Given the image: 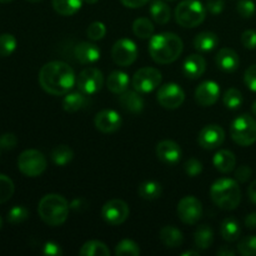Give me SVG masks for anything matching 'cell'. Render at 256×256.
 I'll list each match as a JSON object with an SVG mask.
<instances>
[{"label": "cell", "mask_w": 256, "mask_h": 256, "mask_svg": "<svg viewBox=\"0 0 256 256\" xmlns=\"http://www.w3.org/2000/svg\"><path fill=\"white\" fill-rule=\"evenodd\" d=\"M104 85V75L96 68H86L79 74L76 79V86L86 95H94Z\"/></svg>", "instance_id": "cell-10"}, {"label": "cell", "mask_w": 256, "mask_h": 256, "mask_svg": "<svg viewBox=\"0 0 256 256\" xmlns=\"http://www.w3.org/2000/svg\"><path fill=\"white\" fill-rule=\"evenodd\" d=\"M216 254L219 256H235V252L232 249H230L229 246H222L218 250Z\"/></svg>", "instance_id": "cell-53"}, {"label": "cell", "mask_w": 256, "mask_h": 256, "mask_svg": "<svg viewBox=\"0 0 256 256\" xmlns=\"http://www.w3.org/2000/svg\"><path fill=\"white\" fill-rule=\"evenodd\" d=\"M120 2L124 6L130 8V9H138V8L146 5L150 0H120Z\"/></svg>", "instance_id": "cell-50"}, {"label": "cell", "mask_w": 256, "mask_h": 256, "mask_svg": "<svg viewBox=\"0 0 256 256\" xmlns=\"http://www.w3.org/2000/svg\"><path fill=\"white\" fill-rule=\"evenodd\" d=\"M225 140V132L216 124H210L202 128L198 136V142L202 149L212 150L219 148Z\"/></svg>", "instance_id": "cell-14"}, {"label": "cell", "mask_w": 256, "mask_h": 256, "mask_svg": "<svg viewBox=\"0 0 256 256\" xmlns=\"http://www.w3.org/2000/svg\"><path fill=\"white\" fill-rule=\"evenodd\" d=\"M248 195H249V199L252 200V202L256 204V180H254L248 188Z\"/></svg>", "instance_id": "cell-52"}, {"label": "cell", "mask_w": 256, "mask_h": 256, "mask_svg": "<svg viewBox=\"0 0 256 256\" xmlns=\"http://www.w3.org/2000/svg\"><path fill=\"white\" fill-rule=\"evenodd\" d=\"M206 70V62L199 54H192L184 60L182 72L189 79H199Z\"/></svg>", "instance_id": "cell-19"}, {"label": "cell", "mask_w": 256, "mask_h": 256, "mask_svg": "<svg viewBox=\"0 0 256 256\" xmlns=\"http://www.w3.org/2000/svg\"><path fill=\"white\" fill-rule=\"evenodd\" d=\"M42 254L48 256H62V246L55 242H45L44 246H42Z\"/></svg>", "instance_id": "cell-47"}, {"label": "cell", "mask_w": 256, "mask_h": 256, "mask_svg": "<svg viewBox=\"0 0 256 256\" xmlns=\"http://www.w3.org/2000/svg\"><path fill=\"white\" fill-rule=\"evenodd\" d=\"M129 206L124 200L112 199L105 202L102 209V216L109 225L116 226L126 222L129 218Z\"/></svg>", "instance_id": "cell-12"}, {"label": "cell", "mask_w": 256, "mask_h": 256, "mask_svg": "<svg viewBox=\"0 0 256 256\" xmlns=\"http://www.w3.org/2000/svg\"><path fill=\"white\" fill-rule=\"evenodd\" d=\"M119 102L126 112L132 114H139L144 109V99L136 90H126L119 96Z\"/></svg>", "instance_id": "cell-20"}, {"label": "cell", "mask_w": 256, "mask_h": 256, "mask_svg": "<svg viewBox=\"0 0 256 256\" xmlns=\"http://www.w3.org/2000/svg\"><path fill=\"white\" fill-rule=\"evenodd\" d=\"M182 256H190V255H192V256H199V252H182Z\"/></svg>", "instance_id": "cell-54"}, {"label": "cell", "mask_w": 256, "mask_h": 256, "mask_svg": "<svg viewBox=\"0 0 256 256\" xmlns=\"http://www.w3.org/2000/svg\"><path fill=\"white\" fill-rule=\"evenodd\" d=\"M86 35L90 40H102L106 35V26L102 22H94L88 26Z\"/></svg>", "instance_id": "cell-41"}, {"label": "cell", "mask_w": 256, "mask_h": 256, "mask_svg": "<svg viewBox=\"0 0 256 256\" xmlns=\"http://www.w3.org/2000/svg\"><path fill=\"white\" fill-rule=\"evenodd\" d=\"M98 2L99 0H84V2H86V4H96Z\"/></svg>", "instance_id": "cell-55"}, {"label": "cell", "mask_w": 256, "mask_h": 256, "mask_svg": "<svg viewBox=\"0 0 256 256\" xmlns=\"http://www.w3.org/2000/svg\"><path fill=\"white\" fill-rule=\"evenodd\" d=\"M178 216L184 224L195 225L202 216V205L195 196H185L178 204Z\"/></svg>", "instance_id": "cell-13"}, {"label": "cell", "mask_w": 256, "mask_h": 256, "mask_svg": "<svg viewBox=\"0 0 256 256\" xmlns=\"http://www.w3.org/2000/svg\"><path fill=\"white\" fill-rule=\"evenodd\" d=\"M236 10L244 19L254 16L256 12V5L252 0H239L236 5Z\"/></svg>", "instance_id": "cell-42"}, {"label": "cell", "mask_w": 256, "mask_h": 256, "mask_svg": "<svg viewBox=\"0 0 256 256\" xmlns=\"http://www.w3.org/2000/svg\"><path fill=\"white\" fill-rule=\"evenodd\" d=\"M46 158L39 150L28 149L18 158V168L25 176H39L46 170Z\"/></svg>", "instance_id": "cell-7"}, {"label": "cell", "mask_w": 256, "mask_h": 256, "mask_svg": "<svg viewBox=\"0 0 256 256\" xmlns=\"http://www.w3.org/2000/svg\"><path fill=\"white\" fill-rule=\"evenodd\" d=\"M16 39L14 35L5 34L0 35V58L10 56L16 49Z\"/></svg>", "instance_id": "cell-38"}, {"label": "cell", "mask_w": 256, "mask_h": 256, "mask_svg": "<svg viewBox=\"0 0 256 256\" xmlns=\"http://www.w3.org/2000/svg\"><path fill=\"white\" fill-rule=\"evenodd\" d=\"M52 162L58 166H65L66 164H69L70 162L74 158V152L72 150V148L68 146V145H58L54 149L52 150V154H50Z\"/></svg>", "instance_id": "cell-31"}, {"label": "cell", "mask_w": 256, "mask_h": 256, "mask_svg": "<svg viewBox=\"0 0 256 256\" xmlns=\"http://www.w3.org/2000/svg\"><path fill=\"white\" fill-rule=\"evenodd\" d=\"M84 0H52V8L62 16H72L82 9Z\"/></svg>", "instance_id": "cell-29"}, {"label": "cell", "mask_w": 256, "mask_h": 256, "mask_svg": "<svg viewBox=\"0 0 256 256\" xmlns=\"http://www.w3.org/2000/svg\"><path fill=\"white\" fill-rule=\"evenodd\" d=\"M252 112H254V115L256 116V102H254V104H252Z\"/></svg>", "instance_id": "cell-56"}, {"label": "cell", "mask_w": 256, "mask_h": 256, "mask_svg": "<svg viewBox=\"0 0 256 256\" xmlns=\"http://www.w3.org/2000/svg\"><path fill=\"white\" fill-rule=\"evenodd\" d=\"M182 149L172 140H162L156 145V156L166 165H176L182 159Z\"/></svg>", "instance_id": "cell-17"}, {"label": "cell", "mask_w": 256, "mask_h": 256, "mask_svg": "<svg viewBox=\"0 0 256 256\" xmlns=\"http://www.w3.org/2000/svg\"><path fill=\"white\" fill-rule=\"evenodd\" d=\"M242 44L246 49H255L256 48V32L255 30H245L242 34Z\"/></svg>", "instance_id": "cell-46"}, {"label": "cell", "mask_w": 256, "mask_h": 256, "mask_svg": "<svg viewBox=\"0 0 256 256\" xmlns=\"http://www.w3.org/2000/svg\"><path fill=\"white\" fill-rule=\"evenodd\" d=\"M138 194L144 200H155L159 199L162 195V185L154 180H148L140 184L138 189Z\"/></svg>", "instance_id": "cell-34"}, {"label": "cell", "mask_w": 256, "mask_h": 256, "mask_svg": "<svg viewBox=\"0 0 256 256\" xmlns=\"http://www.w3.org/2000/svg\"><path fill=\"white\" fill-rule=\"evenodd\" d=\"M220 234L225 242H236L242 234V229H240L238 220L235 218H226L222 220V225H220Z\"/></svg>", "instance_id": "cell-28"}, {"label": "cell", "mask_w": 256, "mask_h": 256, "mask_svg": "<svg viewBox=\"0 0 256 256\" xmlns=\"http://www.w3.org/2000/svg\"><path fill=\"white\" fill-rule=\"evenodd\" d=\"M184 169H185V172H186L189 176L195 178L198 176V175L202 174V162H199V160L195 159V158H190V159L185 162Z\"/></svg>", "instance_id": "cell-43"}, {"label": "cell", "mask_w": 256, "mask_h": 256, "mask_svg": "<svg viewBox=\"0 0 256 256\" xmlns=\"http://www.w3.org/2000/svg\"><path fill=\"white\" fill-rule=\"evenodd\" d=\"M195 246L200 250H206L214 242V232L209 225H200L194 234Z\"/></svg>", "instance_id": "cell-30"}, {"label": "cell", "mask_w": 256, "mask_h": 256, "mask_svg": "<svg viewBox=\"0 0 256 256\" xmlns=\"http://www.w3.org/2000/svg\"><path fill=\"white\" fill-rule=\"evenodd\" d=\"M155 26L148 18H138L132 22V32L139 39H150L154 35Z\"/></svg>", "instance_id": "cell-32"}, {"label": "cell", "mask_w": 256, "mask_h": 256, "mask_svg": "<svg viewBox=\"0 0 256 256\" xmlns=\"http://www.w3.org/2000/svg\"><path fill=\"white\" fill-rule=\"evenodd\" d=\"M224 6H225L224 0H208L206 5H205L208 12H212V14L214 15L220 14V12L224 10Z\"/></svg>", "instance_id": "cell-48"}, {"label": "cell", "mask_w": 256, "mask_h": 256, "mask_svg": "<svg viewBox=\"0 0 256 256\" xmlns=\"http://www.w3.org/2000/svg\"><path fill=\"white\" fill-rule=\"evenodd\" d=\"M112 56L115 64L119 66H129L138 58L136 44L132 39L122 38L112 45Z\"/></svg>", "instance_id": "cell-9"}, {"label": "cell", "mask_w": 256, "mask_h": 256, "mask_svg": "<svg viewBox=\"0 0 256 256\" xmlns=\"http://www.w3.org/2000/svg\"><path fill=\"white\" fill-rule=\"evenodd\" d=\"M238 252L242 256H256V235L246 236L240 240Z\"/></svg>", "instance_id": "cell-40"}, {"label": "cell", "mask_w": 256, "mask_h": 256, "mask_svg": "<svg viewBox=\"0 0 256 256\" xmlns=\"http://www.w3.org/2000/svg\"><path fill=\"white\" fill-rule=\"evenodd\" d=\"M210 198L220 209L234 210L242 202V192L236 180L222 178L210 188Z\"/></svg>", "instance_id": "cell-4"}, {"label": "cell", "mask_w": 256, "mask_h": 256, "mask_svg": "<svg viewBox=\"0 0 256 256\" xmlns=\"http://www.w3.org/2000/svg\"><path fill=\"white\" fill-rule=\"evenodd\" d=\"M15 185L9 176L0 174V204L9 202L14 195Z\"/></svg>", "instance_id": "cell-37"}, {"label": "cell", "mask_w": 256, "mask_h": 256, "mask_svg": "<svg viewBox=\"0 0 256 256\" xmlns=\"http://www.w3.org/2000/svg\"><path fill=\"white\" fill-rule=\"evenodd\" d=\"M30 212L29 210L25 206H22V205H18V206L12 208L8 212V222L10 224H20V222H25L29 218Z\"/></svg>", "instance_id": "cell-39"}, {"label": "cell", "mask_w": 256, "mask_h": 256, "mask_svg": "<svg viewBox=\"0 0 256 256\" xmlns=\"http://www.w3.org/2000/svg\"><path fill=\"white\" fill-rule=\"evenodd\" d=\"M74 55L82 64H94L100 59V49L89 42H82L75 46Z\"/></svg>", "instance_id": "cell-18"}, {"label": "cell", "mask_w": 256, "mask_h": 256, "mask_svg": "<svg viewBox=\"0 0 256 256\" xmlns=\"http://www.w3.org/2000/svg\"><path fill=\"white\" fill-rule=\"evenodd\" d=\"M76 82L74 70L64 62H46L39 72V84L48 94L66 95Z\"/></svg>", "instance_id": "cell-1"}, {"label": "cell", "mask_w": 256, "mask_h": 256, "mask_svg": "<svg viewBox=\"0 0 256 256\" xmlns=\"http://www.w3.org/2000/svg\"><path fill=\"white\" fill-rule=\"evenodd\" d=\"M158 102L165 109H178L185 100V92L175 82H168L162 85L158 90Z\"/></svg>", "instance_id": "cell-11"}, {"label": "cell", "mask_w": 256, "mask_h": 256, "mask_svg": "<svg viewBox=\"0 0 256 256\" xmlns=\"http://www.w3.org/2000/svg\"><path fill=\"white\" fill-rule=\"evenodd\" d=\"M212 164L216 168V170L226 174V172H230L234 170L235 165H236V158H235V155L230 150H219L214 155Z\"/></svg>", "instance_id": "cell-25"}, {"label": "cell", "mask_w": 256, "mask_h": 256, "mask_svg": "<svg viewBox=\"0 0 256 256\" xmlns=\"http://www.w3.org/2000/svg\"><path fill=\"white\" fill-rule=\"evenodd\" d=\"M215 62H216V65L222 72H235L240 64L239 55L236 54V52L230 49V48L220 49L219 52L216 54V58H215Z\"/></svg>", "instance_id": "cell-21"}, {"label": "cell", "mask_w": 256, "mask_h": 256, "mask_svg": "<svg viewBox=\"0 0 256 256\" xmlns=\"http://www.w3.org/2000/svg\"><path fill=\"white\" fill-rule=\"evenodd\" d=\"M70 205L64 196L59 194H48L42 198L38 205L39 216L49 226H59L66 222Z\"/></svg>", "instance_id": "cell-3"}, {"label": "cell", "mask_w": 256, "mask_h": 256, "mask_svg": "<svg viewBox=\"0 0 256 256\" xmlns=\"http://www.w3.org/2000/svg\"><path fill=\"white\" fill-rule=\"evenodd\" d=\"M245 226L248 229H256V212H252L245 219Z\"/></svg>", "instance_id": "cell-51"}, {"label": "cell", "mask_w": 256, "mask_h": 256, "mask_svg": "<svg viewBox=\"0 0 256 256\" xmlns=\"http://www.w3.org/2000/svg\"><path fill=\"white\" fill-rule=\"evenodd\" d=\"M230 135L240 146H250L256 142V120L248 114L240 115L232 122Z\"/></svg>", "instance_id": "cell-6"}, {"label": "cell", "mask_w": 256, "mask_h": 256, "mask_svg": "<svg viewBox=\"0 0 256 256\" xmlns=\"http://www.w3.org/2000/svg\"><path fill=\"white\" fill-rule=\"evenodd\" d=\"M26 2H42V0H26Z\"/></svg>", "instance_id": "cell-58"}, {"label": "cell", "mask_w": 256, "mask_h": 256, "mask_svg": "<svg viewBox=\"0 0 256 256\" xmlns=\"http://www.w3.org/2000/svg\"><path fill=\"white\" fill-rule=\"evenodd\" d=\"M90 100L88 98L86 94L79 92H70L66 94V96L62 100V108L66 112H76L79 110L85 109L86 106H89Z\"/></svg>", "instance_id": "cell-22"}, {"label": "cell", "mask_w": 256, "mask_h": 256, "mask_svg": "<svg viewBox=\"0 0 256 256\" xmlns=\"http://www.w3.org/2000/svg\"><path fill=\"white\" fill-rule=\"evenodd\" d=\"M130 84L129 75L124 72H120V70H115V72H110V75L108 76L106 80V86L114 94L120 95L122 92H126L128 86Z\"/></svg>", "instance_id": "cell-23"}, {"label": "cell", "mask_w": 256, "mask_h": 256, "mask_svg": "<svg viewBox=\"0 0 256 256\" xmlns=\"http://www.w3.org/2000/svg\"><path fill=\"white\" fill-rule=\"evenodd\" d=\"M252 169L248 165H242V166L238 168V170L235 172V178H236L238 182H246L252 176Z\"/></svg>", "instance_id": "cell-49"}, {"label": "cell", "mask_w": 256, "mask_h": 256, "mask_svg": "<svg viewBox=\"0 0 256 256\" xmlns=\"http://www.w3.org/2000/svg\"><path fill=\"white\" fill-rule=\"evenodd\" d=\"M12 0H0V2H2V4H8V2H12Z\"/></svg>", "instance_id": "cell-57"}, {"label": "cell", "mask_w": 256, "mask_h": 256, "mask_svg": "<svg viewBox=\"0 0 256 256\" xmlns=\"http://www.w3.org/2000/svg\"><path fill=\"white\" fill-rule=\"evenodd\" d=\"M220 96V86L218 82L212 80H206L202 82L195 90V102L200 106H212L219 100Z\"/></svg>", "instance_id": "cell-16"}, {"label": "cell", "mask_w": 256, "mask_h": 256, "mask_svg": "<svg viewBox=\"0 0 256 256\" xmlns=\"http://www.w3.org/2000/svg\"><path fill=\"white\" fill-rule=\"evenodd\" d=\"M160 82H162V72L155 68H142L132 76V86L140 94L154 92Z\"/></svg>", "instance_id": "cell-8"}, {"label": "cell", "mask_w": 256, "mask_h": 256, "mask_svg": "<svg viewBox=\"0 0 256 256\" xmlns=\"http://www.w3.org/2000/svg\"><path fill=\"white\" fill-rule=\"evenodd\" d=\"M222 102L224 105L228 109H239L242 106V102H244V98H242V92L239 89H235V88H230L225 92L224 96H222Z\"/></svg>", "instance_id": "cell-35"}, {"label": "cell", "mask_w": 256, "mask_h": 256, "mask_svg": "<svg viewBox=\"0 0 256 256\" xmlns=\"http://www.w3.org/2000/svg\"><path fill=\"white\" fill-rule=\"evenodd\" d=\"M160 240H162V244L166 248L170 249H175V248L182 246V242H184V236H182V232H180L178 228L172 226V225H168L164 226L160 230L159 234Z\"/></svg>", "instance_id": "cell-24"}, {"label": "cell", "mask_w": 256, "mask_h": 256, "mask_svg": "<svg viewBox=\"0 0 256 256\" xmlns=\"http://www.w3.org/2000/svg\"><path fill=\"white\" fill-rule=\"evenodd\" d=\"M115 255L118 256H138L140 255V248L135 242L124 239L115 246Z\"/></svg>", "instance_id": "cell-36"}, {"label": "cell", "mask_w": 256, "mask_h": 256, "mask_svg": "<svg viewBox=\"0 0 256 256\" xmlns=\"http://www.w3.org/2000/svg\"><path fill=\"white\" fill-rule=\"evenodd\" d=\"M165 2H176V0H165Z\"/></svg>", "instance_id": "cell-60"}, {"label": "cell", "mask_w": 256, "mask_h": 256, "mask_svg": "<svg viewBox=\"0 0 256 256\" xmlns=\"http://www.w3.org/2000/svg\"><path fill=\"white\" fill-rule=\"evenodd\" d=\"M18 145V139L12 132H5L0 135V149L12 150Z\"/></svg>", "instance_id": "cell-44"}, {"label": "cell", "mask_w": 256, "mask_h": 256, "mask_svg": "<svg viewBox=\"0 0 256 256\" xmlns=\"http://www.w3.org/2000/svg\"><path fill=\"white\" fill-rule=\"evenodd\" d=\"M79 254L82 256H109L110 250L104 242L99 240H90L82 245Z\"/></svg>", "instance_id": "cell-33"}, {"label": "cell", "mask_w": 256, "mask_h": 256, "mask_svg": "<svg viewBox=\"0 0 256 256\" xmlns=\"http://www.w3.org/2000/svg\"><path fill=\"white\" fill-rule=\"evenodd\" d=\"M122 120L119 112L112 109L102 110L95 115L94 119L95 128L104 134H112V132H118L122 126Z\"/></svg>", "instance_id": "cell-15"}, {"label": "cell", "mask_w": 256, "mask_h": 256, "mask_svg": "<svg viewBox=\"0 0 256 256\" xmlns=\"http://www.w3.org/2000/svg\"><path fill=\"white\" fill-rule=\"evenodd\" d=\"M206 8L199 0H182L175 8V20L182 28H195L206 18Z\"/></svg>", "instance_id": "cell-5"}, {"label": "cell", "mask_w": 256, "mask_h": 256, "mask_svg": "<svg viewBox=\"0 0 256 256\" xmlns=\"http://www.w3.org/2000/svg\"><path fill=\"white\" fill-rule=\"evenodd\" d=\"M244 82L252 92H256V64L252 65L245 70Z\"/></svg>", "instance_id": "cell-45"}, {"label": "cell", "mask_w": 256, "mask_h": 256, "mask_svg": "<svg viewBox=\"0 0 256 256\" xmlns=\"http://www.w3.org/2000/svg\"><path fill=\"white\" fill-rule=\"evenodd\" d=\"M219 44V38L212 32H202L195 36L194 48L199 52H209L214 50Z\"/></svg>", "instance_id": "cell-26"}, {"label": "cell", "mask_w": 256, "mask_h": 256, "mask_svg": "<svg viewBox=\"0 0 256 256\" xmlns=\"http://www.w3.org/2000/svg\"><path fill=\"white\" fill-rule=\"evenodd\" d=\"M2 218H0V229H2Z\"/></svg>", "instance_id": "cell-59"}, {"label": "cell", "mask_w": 256, "mask_h": 256, "mask_svg": "<svg viewBox=\"0 0 256 256\" xmlns=\"http://www.w3.org/2000/svg\"><path fill=\"white\" fill-rule=\"evenodd\" d=\"M149 12L152 20L160 25H165L166 22H169L170 18H172L170 8L162 0H152V4H150Z\"/></svg>", "instance_id": "cell-27"}, {"label": "cell", "mask_w": 256, "mask_h": 256, "mask_svg": "<svg viewBox=\"0 0 256 256\" xmlns=\"http://www.w3.org/2000/svg\"><path fill=\"white\" fill-rule=\"evenodd\" d=\"M184 44L174 32H160L150 38L149 54L156 64H172L182 55Z\"/></svg>", "instance_id": "cell-2"}]
</instances>
